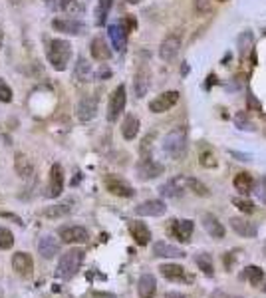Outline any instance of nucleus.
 <instances>
[{
	"instance_id": "obj_31",
	"label": "nucleus",
	"mask_w": 266,
	"mask_h": 298,
	"mask_svg": "<svg viewBox=\"0 0 266 298\" xmlns=\"http://www.w3.org/2000/svg\"><path fill=\"white\" fill-rule=\"evenodd\" d=\"M241 278H245V280H248L252 286H258L260 282H262V278H264V271L260 266H246L245 271L241 273Z\"/></svg>"
},
{
	"instance_id": "obj_24",
	"label": "nucleus",
	"mask_w": 266,
	"mask_h": 298,
	"mask_svg": "<svg viewBox=\"0 0 266 298\" xmlns=\"http://www.w3.org/2000/svg\"><path fill=\"white\" fill-rule=\"evenodd\" d=\"M161 275L167 278V280H173V282H179V280H185V268L181 264H175V262H165L159 266Z\"/></svg>"
},
{
	"instance_id": "obj_41",
	"label": "nucleus",
	"mask_w": 266,
	"mask_h": 298,
	"mask_svg": "<svg viewBox=\"0 0 266 298\" xmlns=\"http://www.w3.org/2000/svg\"><path fill=\"white\" fill-rule=\"evenodd\" d=\"M122 26H123L125 32L129 34V32H133V30L137 28V22H135V18H133V16H127V18L122 22Z\"/></svg>"
},
{
	"instance_id": "obj_4",
	"label": "nucleus",
	"mask_w": 266,
	"mask_h": 298,
	"mask_svg": "<svg viewBox=\"0 0 266 298\" xmlns=\"http://www.w3.org/2000/svg\"><path fill=\"white\" fill-rule=\"evenodd\" d=\"M125 102H127V96H125V85H117L113 89V94L109 98V104H107V122H117L125 109Z\"/></svg>"
},
{
	"instance_id": "obj_49",
	"label": "nucleus",
	"mask_w": 266,
	"mask_h": 298,
	"mask_svg": "<svg viewBox=\"0 0 266 298\" xmlns=\"http://www.w3.org/2000/svg\"><path fill=\"white\" fill-rule=\"evenodd\" d=\"M0 46H2V32H0Z\"/></svg>"
},
{
	"instance_id": "obj_2",
	"label": "nucleus",
	"mask_w": 266,
	"mask_h": 298,
	"mask_svg": "<svg viewBox=\"0 0 266 298\" xmlns=\"http://www.w3.org/2000/svg\"><path fill=\"white\" fill-rule=\"evenodd\" d=\"M70 58H72V46H70L68 40L56 38L48 44V62L52 64L54 70L64 72L68 68Z\"/></svg>"
},
{
	"instance_id": "obj_1",
	"label": "nucleus",
	"mask_w": 266,
	"mask_h": 298,
	"mask_svg": "<svg viewBox=\"0 0 266 298\" xmlns=\"http://www.w3.org/2000/svg\"><path fill=\"white\" fill-rule=\"evenodd\" d=\"M83 258H85V253L82 249H70L62 255L60 262H58V277L64 278V280H70L74 278L78 273H80V268L83 264Z\"/></svg>"
},
{
	"instance_id": "obj_26",
	"label": "nucleus",
	"mask_w": 266,
	"mask_h": 298,
	"mask_svg": "<svg viewBox=\"0 0 266 298\" xmlns=\"http://www.w3.org/2000/svg\"><path fill=\"white\" fill-rule=\"evenodd\" d=\"M90 50H92L94 60H98V62H105V60L111 58V50H109V46H107V42L103 38H94Z\"/></svg>"
},
{
	"instance_id": "obj_27",
	"label": "nucleus",
	"mask_w": 266,
	"mask_h": 298,
	"mask_svg": "<svg viewBox=\"0 0 266 298\" xmlns=\"http://www.w3.org/2000/svg\"><path fill=\"white\" fill-rule=\"evenodd\" d=\"M87 2H90V0H62L60 8H62L66 14H70V16H80V14L85 12Z\"/></svg>"
},
{
	"instance_id": "obj_35",
	"label": "nucleus",
	"mask_w": 266,
	"mask_h": 298,
	"mask_svg": "<svg viewBox=\"0 0 266 298\" xmlns=\"http://www.w3.org/2000/svg\"><path fill=\"white\" fill-rule=\"evenodd\" d=\"M68 213H70L68 205H54V207H48V209H44V211H42V215L48 217V219H58V217H64Z\"/></svg>"
},
{
	"instance_id": "obj_33",
	"label": "nucleus",
	"mask_w": 266,
	"mask_h": 298,
	"mask_svg": "<svg viewBox=\"0 0 266 298\" xmlns=\"http://www.w3.org/2000/svg\"><path fill=\"white\" fill-rule=\"evenodd\" d=\"M111 4H113V0H100V2H98V8H96V24L98 26L105 24L107 14L111 10Z\"/></svg>"
},
{
	"instance_id": "obj_44",
	"label": "nucleus",
	"mask_w": 266,
	"mask_h": 298,
	"mask_svg": "<svg viewBox=\"0 0 266 298\" xmlns=\"http://www.w3.org/2000/svg\"><path fill=\"white\" fill-rule=\"evenodd\" d=\"M167 298H189V296H185V294H181V292H169Z\"/></svg>"
},
{
	"instance_id": "obj_18",
	"label": "nucleus",
	"mask_w": 266,
	"mask_h": 298,
	"mask_svg": "<svg viewBox=\"0 0 266 298\" xmlns=\"http://www.w3.org/2000/svg\"><path fill=\"white\" fill-rule=\"evenodd\" d=\"M137 292H139V298H153L155 292H157V280L151 273H145L139 277V282H137Z\"/></svg>"
},
{
	"instance_id": "obj_9",
	"label": "nucleus",
	"mask_w": 266,
	"mask_h": 298,
	"mask_svg": "<svg viewBox=\"0 0 266 298\" xmlns=\"http://www.w3.org/2000/svg\"><path fill=\"white\" fill-rule=\"evenodd\" d=\"M195 231V223L191 219H181V221H171V234L181 243H189L191 234Z\"/></svg>"
},
{
	"instance_id": "obj_7",
	"label": "nucleus",
	"mask_w": 266,
	"mask_h": 298,
	"mask_svg": "<svg viewBox=\"0 0 266 298\" xmlns=\"http://www.w3.org/2000/svg\"><path fill=\"white\" fill-rule=\"evenodd\" d=\"M98 113V98L96 96H83L76 106V115L80 122H92Z\"/></svg>"
},
{
	"instance_id": "obj_22",
	"label": "nucleus",
	"mask_w": 266,
	"mask_h": 298,
	"mask_svg": "<svg viewBox=\"0 0 266 298\" xmlns=\"http://www.w3.org/2000/svg\"><path fill=\"white\" fill-rule=\"evenodd\" d=\"M14 169H16V175L20 177V179H32L34 177V165H32V161L28 159L24 153H18L16 155V159H14Z\"/></svg>"
},
{
	"instance_id": "obj_42",
	"label": "nucleus",
	"mask_w": 266,
	"mask_h": 298,
	"mask_svg": "<svg viewBox=\"0 0 266 298\" xmlns=\"http://www.w3.org/2000/svg\"><path fill=\"white\" fill-rule=\"evenodd\" d=\"M209 0H195V6H197V10L199 12H206V10H209Z\"/></svg>"
},
{
	"instance_id": "obj_25",
	"label": "nucleus",
	"mask_w": 266,
	"mask_h": 298,
	"mask_svg": "<svg viewBox=\"0 0 266 298\" xmlns=\"http://www.w3.org/2000/svg\"><path fill=\"white\" fill-rule=\"evenodd\" d=\"M159 193L167 199H177L183 195V183H181V177L177 179H169V181H165L161 187H159Z\"/></svg>"
},
{
	"instance_id": "obj_45",
	"label": "nucleus",
	"mask_w": 266,
	"mask_h": 298,
	"mask_svg": "<svg viewBox=\"0 0 266 298\" xmlns=\"http://www.w3.org/2000/svg\"><path fill=\"white\" fill-rule=\"evenodd\" d=\"M211 84H217V76H215V74L209 76V82H206V85H211Z\"/></svg>"
},
{
	"instance_id": "obj_14",
	"label": "nucleus",
	"mask_w": 266,
	"mask_h": 298,
	"mask_svg": "<svg viewBox=\"0 0 266 298\" xmlns=\"http://www.w3.org/2000/svg\"><path fill=\"white\" fill-rule=\"evenodd\" d=\"M105 187H107V191H109L111 195H117V197H125V199H129V197L135 195L133 187H131L129 183L122 181V179H117V177H107V179H105Z\"/></svg>"
},
{
	"instance_id": "obj_30",
	"label": "nucleus",
	"mask_w": 266,
	"mask_h": 298,
	"mask_svg": "<svg viewBox=\"0 0 266 298\" xmlns=\"http://www.w3.org/2000/svg\"><path fill=\"white\" fill-rule=\"evenodd\" d=\"M122 133H123V137H125L127 141H131V139L137 137V133H139V119H137L135 115H127V117L123 119Z\"/></svg>"
},
{
	"instance_id": "obj_46",
	"label": "nucleus",
	"mask_w": 266,
	"mask_h": 298,
	"mask_svg": "<svg viewBox=\"0 0 266 298\" xmlns=\"http://www.w3.org/2000/svg\"><path fill=\"white\" fill-rule=\"evenodd\" d=\"M211 298H228V296H226L225 292H215V294H213Z\"/></svg>"
},
{
	"instance_id": "obj_19",
	"label": "nucleus",
	"mask_w": 266,
	"mask_h": 298,
	"mask_svg": "<svg viewBox=\"0 0 266 298\" xmlns=\"http://www.w3.org/2000/svg\"><path fill=\"white\" fill-rule=\"evenodd\" d=\"M38 253L44 256V258H54L58 253H60V241L52 234H46L40 238L38 243Z\"/></svg>"
},
{
	"instance_id": "obj_47",
	"label": "nucleus",
	"mask_w": 266,
	"mask_h": 298,
	"mask_svg": "<svg viewBox=\"0 0 266 298\" xmlns=\"http://www.w3.org/2000/svg\"><path fill=\"white\" fill-rule=\"evenodd\" d=\"M260 185H262V195L266 197V177L262 179V183H260Z\"/></svg>"
},
{
	"instance_id": "obj_16",
	"label": "nucleus",
	"mask_w": 266,
	"mask_h": 298,
	"mask_svg": "<svg viewBox=\"0 0 266 298\" xmlns=\"http://www.w3.org/2000/svg\"><path fill=\"white\" fill-rule=\"evenodd\" d=\"M230 227H232V231H234L236 234H241V236H245V238H252V236L258 234V227H256L254 223L246 221L245 217H232V219H230Z\"/></svg>"
},
{
	"instance_id": "obj_10",
	"label": "nucleus",
	"mask_w": 266,
	"mask_h": 298,
	"mask_svg": "<svg viewBox=\"0 0 266 298\" xmlns=\"http://www.w3.org/2000/svg\"><path fill=\"white\" fill-rule=\"evenodd\" d=\"M64 191V169L60 163H54L50 169V189H48V197H60Z\"/></svg>"
},
{
	"instance_id": "obj_38",
	"label": "nucleus",
	"mask_w": 266,
	"mask_h": 298,
	"mask_svg": "<svg viewBox=\"0 0 266 298\" xmlns=\"http://www.w3.org/2000/svg\"><path fill=\"white\" fill-rule=\"evenodd\" d=\"M232 205L243 213H254V203L248 199H232Z\"/></svg>"
},
{
	"instance_id": "obj_3",
	"label": "nucleus",
	"mask_w": 266,
	"mask_h": 298,
	"mask_svg": "<svg viewBox=\"0 0 266 298\" xmlns=\"http://www.w3.org/2000/svg\"><path fill=\"white\" fill-rule=\"evenodd\" d=\"M185 147H187V128L185 126H177L173 128L165 139H163V151L169 157H179L185 153Z\"/></svg>"
},
{
	"instance_id": "obj_48",
	"label": "nucleus",
	"mask_w": 266,
	"mask_h": 298,
	"mask_svg": "<svg viewBox=\"0 0 266 298\" xmlns=\"http://www.w3.org/2000/svg\"><path fill=\"white\" fill-rule=\"evenodd\" d=\"M127 2H129V4H139L141 0H127Z\"/></svg>"
},
{
	"instance_id": "obj_40",
	"label": "nucleus",
	"mask_w": 266,
	"mask_h": 298,
	"mask_svg": "<svg viewBox=\"0 0 266 298\" xmlns=\"http://www.w3.org/2000/svg\"><path fill=\"white\" fill-rule=\"evenodd\" d=\"M0 102H4V104L12 102V89L2 78H0Z\"/></svg>"
},
{
	"instance_id": "obj_20",
	"label": "nucleus",
	"mask_w": 266,
	"mask_h": 298,
	"mask_svg": "<svg viewBox=\"0 0 266 298\" xmlns=\"http://www.w3.org/2000/svg\"><path fill=\"white\" fill-rule=\"evenodd\" d=\"M107 34L111 38V44L117 52H123L125 50V44H127V32L123 30L122 22H117V24H111L109 30H107Z\"/></svg>"
},
{
	"instance_id": "obj_37",
	"label": "nucleus",
	"mask_w": 266,
	"mask_h": 298,
	"mask_svg": "<svg viewBox=\"0 0 266 298\" xmlns=\"http://www.w3.org/2000/svg\"><path fill=\"white\" fill-rule=\"evenodd\" d=\"M12 247H14V234L6 227H0V251H8Z\"/></svg>"
},
{
	"instance_id": "obj_12",
	"label": "nucleus",
	"mask_w": 266,
	"mask_h": 298,
	"mask_svg": "<svg viewBox=\"0 0 266 298\" xmlns=\"http://www.w3.org/2000/svg\"><path fill=\"white\" fill-rule=\"evenodd\" d=\"M177 102H179V92H165L161 94L159 98H155L153 102H149V109L153 113H163V111H169Z\"/></svg>"
},
{
	"instance_id": "obj_23",
	"label": "nucleus",
	"mask_w": 266,
	"mask_h": 298,
	"mask_svg": "<svg viewBox=\"0 0 266 298\" xmlns=\"http://www.w3.org/2000/svg\"><path fill=\"white\" fill-rule=\"evenodd\" d=\"M203 227H205V231L209 233L213 238H223L225 236V227H223V223L215 217V215H211V213H206V215H203Z\"/></svg>"
},
{
	"instance_id": "obj_17",
	"label": "nucleus",
	"mask_w": 266,
	"mask_h": 298,
	"mask_svg": "<svg viewBox=\"0 0 266 298\" xmlns=\"http://www.w3.org/2000/svg\"><path fill=\"white\" fill-rule=\"evenodd\" d=\"M129 233H131L133 241L139 247L149 245V241H151V231H149V227H147L145 223H141V221H131L129 223Z\"/></svg>"
},
{
	"instance_id": "obj_39",
	"label": "nucleus",
	"mask_w": 266,
	"mask_h": 298,
	"mask_svg": "<svg viewBox=\"0 0 266 298\" xmlns=\"http://www.w3.org/2000/svg\"><path fill=\"white\" fill-rule=\"evenodd\" d=\"M199 163H201L203 167H206V169H211V167H215V165H217V161H215V155L209 151V149H205V151L201 153V157H199Z\"/></svg>"
},
{
	"instance_id": "obj_29",
	"label": "nucleus",
	"mask_w": 266,
	"mask_h": 298,
	"mask_svg": "<svg viewBox=\"0 0 266 298\" xmlns=\"http://www.w3.org/2000/svg\"><path fill=\"white\" fill-rule=\"evenodd\" d=\"M252 187H254V179L250 173H239L234 177V189L239 193L248 195V193H252Z\"/></svg>"
},
{
	"instance_id": "obj_50",
	"label": "nucleus",
	"mask_w": 266,
	"mask_h": 298,
	"mask_svg": "<svg viewBox=\"0 0 266 298\" xmlns=\"http://www.w3.org/2000/svg\"><path fill=\"white\" fill-rule=\"evenodd\" d=\"M219 2H226V0H219Z\"/></svg>"
},
{
	"instance_id": "obj_11",
	"label": "nucleus",
	"mask_w": 266,
	"mask_h": 298,
	"mask_svg": "<svg viewBox=\"0 0 266 298\" xmlns=\"http://www.w3.org/2000/svg\"><path fill=\"white\" fill-rule=\"evenodd\" d=\"M167 211V207L163 201L159 199H149V201H143L139 207H135V213L139 217H161L165 215Z\"/></svg>"
},
{
	"instance_id": "obj_8",
	"label": "nucleus",
	"mask_w": 266,
	"mask_h": 298,
	"mask_svg": "<svg viewBox=\"0 0 266 298\" xmlns=\"http://www.w3.org/2000/svg\"><path fill=\"white\" fill-rule=\"evenodd\" d=\"M54 30L58 32H64V34H70V36H82L87 32V26L80 20H70V18H56L52 22Z\"/></svg>"
},
{
	"instance_id": "obj_34",
	"label": "nucleus",
	"mask_w": 266,
	"mask_h": 298,
	"mask_svg": "<svg viewBox=\"0 0 266 298\" xmlns=\"http://www.w3.org/2000/svg\"><path fill=\"white\" fill-rule=\"evenodd\" d=\"M76 80H80V82H85L87 78H90V74H92V66H90V62H87L85 58H78V64H76Z\"/></svg>"
},
{
	"instance_id": "obj_5",
	"label": "nucleus",
	"mask_w": 266,
	"mask_h": 298,
	"mask_svg": "<svg viewBox=\"0 0 266 298\" xmlns=\"http://www.w3.org/2000/svg\"><path fill=\"white\" fill-rule=\"evenodd\" d=\"M181 44H183V38H181L179 32H171L169 36H165V40L159 46V56H161L163 62H171V60H175V56L179 54V50H181Z\"/></svg>"
},
{
	"instance_id": "obj_28",
	"label": "nucleus",
	"mask_w": 266,
	"mask_h": 298,
	"mask_svg": "<svg viewBox=\"0 0 266 298\" xmlns=\"http://www.w3.org/2000/svg\"><path fill=\"white\" fill-rule=\"evenodd\" d=\"M195 264L199 266V271H201L205 277H215V264H213L211 255H206V253L195 255Z\"/></svg>"
},
{
	"instance_id": "obj_43",
	"label": "nucleus",
	"mask_w": 266,
	"mask_h": 298,
	"mask_svg": "<svg viewBox=\"0 0 266 298\" xmlns=\"http://www.w3.org/2000/svg\"><path fill=\"white\" fill-rule=\"evenodd\" d=\"M94 298H117V296L107 294V292H94Z\"/></svg>"
},
{
	"instance_id": "obj_6",
	"label": "nucleus",
	"mask_w": 266,
	"mask_h": 298,
	"mask_svg": "<svg viewBox=\"0 0 266 298\" xmlns=\"http://www.w3.org/2000/svg\"><path fill=\"white\" fill-rule=\"evenodd\" d=\"M58 234H60V238L68 245H83V243L90 241V233H87L83 227H78V225L62 227L60 231H58Z\"/></svg>"
},
{
	"instance_id": "obj_32",
	"label": "nucleus",
	"mask_w": 266,
	"mask_h": 298,
	"mask_svg": "<svg viewBox=\"0 0 266 298\" xmlns=\"http://www.w3.org/2000/svg\"><path fill=\"white\" fill-rule=\"evenodd\" d=\"M133 85H135V96L137 98H143L147 94V89H149V74L147 72H137L135 74V80H133Z\"/></svg>"
},
{
	"instance_id": "obj_13",
	"label": "nucleus",
	"mask_w": 266,
	"mask_h": 298,
	"mask_svg": "<svg viewBox=\"0 0 266 298\" xmlns=\"http://www.w3.org/2000/svg\"><path fill=\"white\" fill-rule=\"evenodd\" d=\"M12 268L20 275V277H30L34 271V260L28 253H16L12 255Z\"/></svg>"
},
{
	"instance_id": "obj_15",
	"label": "nucleus",
	"mask_w": 266,
	"mask_h": 298,
	"mask_svg": "<svg viewBox=\"0 0 266 298\" xmlns=\"http://www.w3.org/2000/svg\"><path fill=\"white\" fill-rule=\"evenodd\" d=\"M165 171V167L153 159H143L139 165H137V175L139 179H143V181H147V179H155L159 177L161 173Z\"/></svg>"
},
{
	"instance_id": "obj_36",
	"label": "nucleus",
	"mask_w": 266,
	"mask_h": 298,
	"mask_svg": "<svg viewBox=\"0 0 266 298\" xmlns=\"http://www.w3.org/2000/svg\"><path fill=\"white\" fill-rule=\"evenodd\" d=\"M185 183L191 187V191L195 193V195H199V197H209V187L206 185H203L199 179H193V177H187L185 179Z\"/></svg>"
},
{
	"instance_id": "obj_21",
	"label": "nucleus",
	"mask_w": 266,
	"mask_h": 298,
	"mask_svg": "<svg viewBox=\"0 0 266 298\" xmlns=\"http://www.w3.org/2000/svg\"><path fill=\"white\" fill-rule=\"evenodd\" d=\"M153 255L157 258H179V256H185V253L179 249V247H173L165 241H157L153 245Z\"/></svg>"
}]
</instances>
